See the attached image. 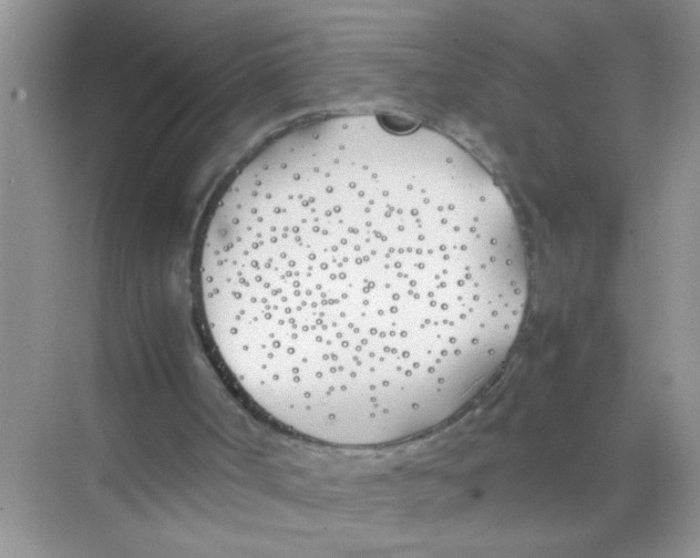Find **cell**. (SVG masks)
<instances>
[{
	"label": "cell",
	"mask_w": 700,
	"mask_h": 558,
	"mask_svg": "<svg viewBox=\"0 0 700 558\" xmlns=\"http://www.w3.org/2000/svg\"><path fill=\"white\" fill-rule=\"evenodd\" d=\"M199 281L245 393L347 448L460 412L507 359L528 300L521 231L488 172L441 134L364 115L286 133L238 173Z\"/></svg>",
	"instance_id": "obj_1"
}]
</instances>
